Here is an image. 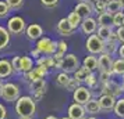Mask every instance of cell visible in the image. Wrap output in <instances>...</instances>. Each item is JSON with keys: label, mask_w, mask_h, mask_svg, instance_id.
I'll return each instance as SVG.
<instances>
[{"label": "cell", "mask_w": 124, "mask_h": 119, "mask_svg": "<svg viewBox=\"0 0 124 119\" xmlns=\"http://www.w3.org/2000/svg\"><path fill=\"white\" fill-rule=\"evenodd\" d=\"M85 47L86 50L89 51L91 54H103L105 53V42L98 36V35H91L89 38L86 39V43H85Z\"/></svg>", "instance_id": "2"}, {"label": "cell", "mask_w": 124, "mask_h": 119, "mask_svg": "<svg viewBox=\"0 0 124 119\" xmlns=\"http://www.w3.org/2000/svg\"><path fill=\"white\" fill-rule=\"evenodd\" d=\"M42 6L46 7V8H53L59 4V0H40Z\"/></svg>", "instance_id": "39"}, {"label": "cell", "mask_w": 124, "mask_h": 119, "mask_svg": "<svg viewBox=\"0 0 124 119\" xmlns=\"http://www.w3.org/2000/svg\"><path fill=\"white\" fill-rule=\"evenodd\" d=\"M25 35H27V38L29 40H39L43 36V29L38 24H31L29 26H27Z\"/></svg>", "instance_id": "16"}, {"label": "cell", "mask_w": 124, "mask_h": 119, "mask_svg": "<svg viewBox=\"0 0 124 119\" xmlns=\"http://www.w3.org/2000/svg\"><path fill=\"white\" fill-rule=\"evenodd\" d=\"M93 11L98 14V15H101V14H103V13H106V3H103V1H96L95 4H93Z\"/></svg>", "instance_id": "34"}, {"label": "cell", "mask_w": 124, "mask_h": 119, "mask_svg": "<svg viewBox=\"0 0 124 119\" xmlns=\"http://www.w3.org/2000/svg\"><path fill=\"white\" fill-rule=\"evenodd\" d=\"M74 11L77 13L82 19H85V18H89L91 15H92L93 8H92V6H89L88 3H78L77 6L74 7Z\"/></svg>", "instance_id": "17"}, {"label": "cell", "mask_w": 124, "mask_h": 119, "mask_svg": "<svg viewBox=\"0 0 124 119\" xmlns=\"http://www.w3.org/2000/svg\"><path fill=\"white\" fill-rule=\"evenodd\" d=\"M34 69V60L28 56L20 57V72L23 74H28L29 71Z\"/></svg>", "instance_id": "19"}, {"label": "cell", "mask_w": 124, "mask_h": 119, "mask_svg": "<svg viewBox=\"0 0 124 119\" xmlns=\"http://www.w3.org/2000/svg\"><path fill=\"white\" fill-rule=\"evenodd\" d=\"M99 1H103V3H106V4H107V3H109L110 0H99Z\"/></svg>", "instance_id": "49"}, {"label": "cell", "mask_w": 124, "mask_h": 119, "mask_svg": "<svg viewBox=\"0 0 124 119\" xmlns=\"http://www.w3.org/2000/svg\"><path fill=\"white\" fill-rule=\"evenodd\" d=\"M96 21H98V25L99 26H109V28H113L114 26L113 25V15L110 13H103L101 15H98Z\"/></svg>", "instance_id": "22"}, {"label": "cell", "mask_w": 124, "mask_h": 119, "mask_svg": "<svg viewBox=\"0 0 124 119\" xmlns=\"http://www.w3.org/2000/svg\"><path fill=\"white\" fill-rule=\"evenodd\" d=\"M10 43V32L7 28L0 26V50H4Z\"/></svg>", "instance_id": "23"}, {"label": "cell", "mask_w": 124, "mask_h": 119, "mask_svg": "<svg viewBox=\"0 0 124 119\" xmlns=\"http://www.w3.org/2000/svg\"><path fill=\"white\" fill-rule=\"evenodd\" d=\"M114 113L118 119H124V98H118L114 105Z\"/></svg>", "instance_id": "29"}, {"label": "cell", "mask_w": 124, "mask_h": 119, "mask_svg": "<svg viewBox=\"0 0 124 119\" xmlns=\"http://www.w3.org/2000/svg\"><path fill=\"white\" fill-rule=\"evenodd\" d=\"M85 107L81 105V104H77L74 102L68 107V118L70 119H84L85 118Z\"/></svg>", "instance_id": "15"}, {"label": "cell", "mask_w": 124, "mask_h": 119, "mask_svg": "<svg viewBox=\"0 0 124 119\" xmlns=\"http://www.w3.org/2000/svg\"><path fill=\"white\" fill-rule=\"evenodd\" d=\"M79 3H88V1H89V0H78Z\"/></svg>", "instance_id": "48"}, {"label": "cell", "mask_w": 124, "mask_h": 119, "mask_svg": "<svg viewBox=\"0 0 124 119\" xmlns=\"http://www.w3.org/2000/svg\"><path fill=\"white\" fill-rule=\"evenodd\" d=\"M98 21H96L95 18H85V19H82V22H81V29H82V32H84L85 35H93L98 31Z\"/></svg>", "instance_id": "14"}, {"label": "cell", "mask_w": 124, "mask_h": 119, "mask_svg": "<svg viewBox=\"0 0 124 119\" xmlns=\"http://www.w3.org/2000/svg\"><path fill=\"white\" fill-rule=\"evenodd\" d=\"M70 80H71V78L68 76V74H66V72H60V74L56 76V85L59 86V87H64V89H67Z\"/></svg>", "instance_id": "27"}, {"label": "cell", "mask_w": 124, "mask_h": 119, "mask_svg": "<svg viewBox=\"0 0 124 119\" xmlns=\"http://www.w3.org/2000/svg\"><path fill=\"white\" fill-rule=\"evenodd\" d=\"M3 86H4V83H3V80L0 79V97H1V91H3Z\"/></svg>", "instance_id": "45"}, {"label": "cell", "mask_w": 124, "mask_h": 119, "mask_svg": "<svg viewBox=\"0 0 124 119\" xmlns=\"http://www.w3.org/2000/svg\"><path fill=\"white\" fill-rule=\"evenodd\" d=\"M36 64L39 65V67H45V68H54L56 67V63H54V58L53 56H45V57H40L38 58V61Z\"/></svg>", "instance_id": "24"}, {"label": "cell", "mask_w": 124, "mask_h": 119, "mask_svg": "<svg viewBox=\"0 0 124 119\" xmlns=\"http://www.w3.org/2000/svg\"><path fill=\"white\" fill-rule=\"evenodd\" d=\"M20 119H32V118H20Z\"/></svg>", "instance_id": "52"}, {"label": "cell", "mask_w": 124, "mask_h": 119, "mask_svg": "<svg viewBox=\"0 0 124 119\" xmlns=\"http://www.w3.org/2000/svg\"><path fill=\"white\" fill-rule=\"evenodd\" d=\"M118 1H120V4H121V7L124 8V0H118Z\"/></svg>", "instance_id": "47"}, {"label": "cell", "mask_w": 124, "mask_h": 119, "mask_svg": "<svg viewBox=\"0 0 124 119\" xmlns=\"http://www.w3.org/2000/svg\"><path fill=\"white\" fill-rule=\"evenodd\" d=\"M7 4H8V7H10V10H18V8H21L24 4V0H4Z\"/></svg>", "instance_id": "36"}, {"label": "cell", "mask_w": 124, "mask_h": 119, "mask_svg": "<svg viewBox=\"0 0 124 119\" xmlns=\"http://www.w3.org/2000/svg\"><path fill=\"white\" fill-rule=\"evenodd\" d=\"M116 33H117V36H118V42L124 43V26H120V28H117Z\"/></svg>", "instance_id": "41"}, {"label": "cell", "mask_w": 124, "mask_h": 119, "mask_svg": "<svg viewBox=\"0 0 124 119\" xmlns=\"http://www.w3.org/2000/svg\"><path fill=\"white\" fill-rule=\"evenodd\" d=\"M1 98L7 102H14L20 98V87L16 83H4L3 91H1Z\"/></svg>", "instance_id": "5"}, {"label": "cell", "mask_w": 124, "mask_h": 119, "mask_svg": "<svg viewBox=\"0 0 124 119\" xmlns=\"http://www.w3.org/2000/svg\"><path fill=\"white\" fill-rule=\"evenodd\" d=\"M16 112L20 118H34L36 112V102L32 97L23 96L16 101Z\"/></svg>", "instance_id": "1"}, {"label": "cell", "mask_w": 124, "mask_h": 119, "mask_svg": "<svg viewBox=\"0 0 124 119\" xmlns=\"http://www.w3.org/2000/svg\"><path fill=\"white\" fill-rule=\"evenodd\" d=\"M116 97L109 96V94H102L101 98H99V105H101L102 112H109V111H113L114 109V105H116Z\"/></svg>", "instance_id": "13"}, {"label": "cell", "mask_w": 124, "mask_h": 119, "mask_svg": "<svg viewBox=\"0 0 124 119\" xmlns=\"http://www.w3.org/2000/svg\"><path fill=\"white\" fill-rule=\"evenodd\" d=\"M124 91L123 86L116 83L114 80H109L107 83H103L102 85V93L103 94H109V96H113V97H118L121 96V93Z\"/></svg>", "instance_id": "8"}, {"label": "cell", "mask_w": 124, "mask_h": 119, "mask_svg": "<svg viewBox=\"0 0 124 119\" xmlns=\"http://www.w3.org/2000/svg\"><path fill=\"white\" fill-rule=\"evenodd\" d=\"M40 54H42V53H40V51L38 50V49H36V47H35V49H34L32 51H31V56L35 57V58H40V57H42Z\"/></svg>", "instance_id": "43"}, {"label": "cell", "mask_w": 124, "mask_h": 119, "mask_svg": "<svg viewBox=\"0 0 124 119\" xmlns=\"http://www.w3.org/2000/svg\"><path fill=\"white\" fill-rule=\"evenodd\" d=\"M124 24V13H116L114 15H113V25L116 26V28H120V26H123Z\"/></svg>", "instance_id": "33"}, {"label": "cell", "mask_w": 124, "mask_h": 119, "mask_svg": "<svg viewBox=\"0 0 124 119\" xmlns=\"http://www.w3.org/2000/svg\"><path fill=\"white\" fill-rule=\"evenodd\" d=\"M91 74H92V71H89V69L85 68V67H81V68H78L74 72V78L78 80V82H85Z\"/></svg>", "instance_id": "25"}, {"label": "cell", "mask_w": 124, "mask_h": 119, "mask_svg": "<svg viewBox=\"0 0 124 119\" xmlns=\"http://www.w3.org/2000/svg\"><path fill=\"white\" fill-rule=\"evenodd\" d=\"M82 67H85V68H88L89 71H95V69H98V67H99V61H98V57H95L93 54H89V56H86L84 58V61H82Z\"/></svg>", "instance_id": "20"}, {"label": "cell", "mask_w": 124, "mask_h": 119, "mask_svg": "<svg viewBox=\"0 0 124 119\" xmlns=\"http://www.w3.org/2000/svg\"><path fill=\"white\" fill-rule=\"evenodd\" d=\"M84 107H85V111L88 113H91V115H96V113L102 112L101 105H99V100H95V98H91Z\"/></svg>", "instance_id": "21"}, {"label": "cell", "mask_w": 124, "mask_h": 119, "mask_svg": "<svg viewBox=\"0 0 124 119\" xmlns=\"http://www.w3.org/2000/svg\"><path fill=\"white\" fill-rule=\"evenodd\" d=\"M45 119H57L56 116H53V115H49V116H46Z\"/></svg>", "instance_id": "46"}, {"label": "cell", "mask_w": 124, "mask_h": 119, "mask_svg": "<svg viewBox=\"0 0 124 119\" xmlns=\"http://www.w3.org/2000/svg\"><path fill=\"white\" fill-rule=\"evenodd\" d=\"M56 31H57V33L60 35V36H71V35L75 32V28L68 22L67 18H62V19L57 22Z\"/></svg>", "instance_id": "12"}, {"label": "cell", "mask_w": 124, "mask_h": 119, "mask_svg": "<svg viewBox=\"0 0 124 119\" xmlns=\"http://www.w3.org/2000/svg\"><path fill=\"white\" fill-rule=\"evenodd\" d=\"M98 61H99V71L101 72H103V74H109V75H113V61L112 57L109 56V54H106V53H103V54H101L99 56V58H98Z\"/></svg>", "instance_id": "9"}, {"label": "cell", "mask_w": 124, "mask_h": 119, "mask_svg": "<svg viewBox=\"0 0 124 119\" xmlns=\"http://www.w3.org/2000/svg\"><path fill=\"white\" fill-rule=\"evenodd\" d=\"M10 13V7L6 1H0V18L7 17V14Z\"/></svg>", "instance_id": "37"}, {"label": "cell", "mask_w": 124, "mask_h": 119, "mask_svg": "<svg viewBox=\"0 0 124 119\" xmlns=\"http://www.w3.org/2000/svg\"><path fill=\"white\" fill-rule=\"evenodd\" d=\"M121 8H123V7H121V4H120L118 0H110L106 4V13H110L112 15H114L116 13H120Z\"/></svg>", "instance_id": "28"}, {"label": "cell", "mask_w": 124, "mask_h": 119, "mask_svg": "<svg viewBox=\"0 0 124 119\" xmlns=\"http://www.w3.org/2000/svg\"><path fill=\"white\" fill-rule=\"evenodd\" d=\"M7 31L10 32V35H21L27 31V26H25V21H24L23 17L20 15H16V17H11L7 22Z\"/></svg>", "instance_id": "6"}, {"label": "cell", "mask_w": 124, "mask_h": 119, "mask_svg": "<svg viewBox=\"0 0 124 119\" xmlns=\"http://www.w3.org/2000/svg\"><path fill=\"white\" fill-rule=\"evenodd\" d=\"M14 74L11 63L8 60H0V79H6Z\"/></svg>", "instance_id": "18"}, {"label": "cell", "mask_w": 124, "mask_h": 119, "mask_svg": "<svg viewBox=\"0 0 124 119\" xmlns=\"http://www.w3.org/2000/svg\"><path fill=\"white\" fill-rule=\"evenodd\" d=\"M79 83H81V82H78L75 78H73V79L70 80L68 86H67V90H68V91H73V93H74V91H75V90L79 87Z\"/></svg>", "instance_id": "38"}, {"label": "cell", "mask_w": 124, "mask_h": 119, "mask_svg": "<svg viewBox=\"0 0 124 119\" xmlns=\"http://www.w3.org/2000/svg\"><path fill=\"white\" fill-rule=\"evenodd\" d=\"M79 68V61L77 56L73 53H67L66 56L63 57L62 64H60V69L66 74H74L77 69Z\"/></svg>", "instance_id": "3"}, {"label": "cell", "mask_w": 124, "mask_h": 119, "mask_svg": "<svg viewBox=\"0 0 124 119\" xmlns=\"http://www.w3.org/2000/svg\"><path fill=\"white\" fill-rule=\"evenodd\" d=\"M113 74L124 76V60L123 58H118L113 63Z\"/></svg>", "instance_id": "30"}, {"label": "cell", "mask_w": 124, "mask_h": 119, "mask_svg": "<svg viewBox=\"0 0 124 119\" xmlns=\"http://www.w3.org/2000/svg\"><path fill=\"white\" fill-rule=\"evenodd\" d=\"M112 33H113V28H109V26H99L98 31H96V35H98V36H99L105 43L109 42L110 35H112Z\"/></svg>", "instance_id": "26"}, {"label": "cell", "mask_w": 124, "mask_h": 119, "mask_svg": "<svg viewBox=\"0 0 124 119\" xmlns=\"http://www.w3.org/2000/svg\"><path fill=\"white\" fill-rule=\"evenodd\" d=\"M98 80H99V79L96 78V75L92 72V74L88 76V79L85 80V83H86V86H88L89 89H93V87H96V86H98Z\"/></svg>", "instance_id": "35"}, {"label": "cell", "mask_w": 124, "mask_h": 119, "mask_svg": "<svg viewBox=\"0 0 124 119\" xmlns=\"http://www.w3.org/2000/svg\"><path fill=\"white\" fill-rule=\"evenodd\" d=\"M73 98L77 104L85 105L86 102L92 98V93H91L89 87H85V86H79L77 90L73 93Z\"/></svg>", "instance_id": "7"}, {"label": "cell", "mask_w": 124, "mask_h": 119, "mask_svg": "<svg viewBox=\"0 0 124 119\" xmlns=\"http://www.w3.org/2000/svg\"><path fill=\"white\" fill-rule=\"evenodd\" d=\"M25 75V79L28 80L29 83H32V82H36V80H40L43 79L46 75H47V68H45V67H36V68H34L32 71H29L28 74H24Z\"/></svg>", "instance_id": "11"}, {"label": "cell", "mask_w": 124, "mask_h": 119, "mask_svg": "<svg viewBox=\"0 0 124 119\" xmlns=\"http://www.w3.org/2000/svg\"><path fill=\"white\" fill-rule=\"evenodd\" d=\"M123 26H124V24H123Z\"/></svg>", "instance_id": "54"}, {"label": "cell", "mask_w": 124, "mask_h": 119, "mask_svg": "<svg viewBox=\"0 0 124 119\" xmlns=\"http://www.w3.org/2000/svg\"><path fill=\"white\" fill-rule=\"evenodd\" d=\"M62 119H70V118H68V116H67V118H66V116H64V118H62Z\"/></svg>", "instance_id": "53"}, {"label": "cell", "mask_w": 124, "mask_h": 119, "mask_svg": "<svg viewBox=\"0 0 124 119\" xmlns=\"http://www.w3.org/2000/svg\"><path fill=\"white\" fill-rule=\"evenodd\" d=\"M86 119H96L95 116H91V118H86Z\"/></svg>", "instance_id": "50"}, {"label": "cell", "mask_w": 124, "mask_h": 119, "mask_svg": "<svg viewBox=\"0 0 124 119\" xmlns=\"http://www.w3.org/2000/svg\"><path fill=\"white\" fill-rule=\"evenodd\" d=\"M11 65L14 68V72H20V57L18 56H16L11 60Z\"/></svg>", "instance_id": "40"}, {"label": "cell", "mask_w": 124, "mask_h": 119, "mask_svg": "<svg viewBox=\"0 0 124 119\" xmlns=\"http://www.w3.org/2000/svg\"><path fill=\"white\" fill-rule=\"evenodd\" d=\"M67 19H68V22L71 24L75 29L78 28V26H81V22H82V18L79 17L75 11L70 13V14H68V17H67Z\"/></svg>", "instance_id": "31"}, {"label": "cell", "mask_w": 124, "mask_h": 119, "mask_svg": "<svg viewBox=\"0 0 124 119\" xmlns=\"http://www.w3.org/2000/svg\"><path fill=\"white\" fill-rule=\"evenodd\" d=\"M46 82L45 79H40V80H36V82H32L31 85H29V89H31V91H32V94H34V98L35 101H38V100H40L42 97H43V94L46 93Z\"/></svg>", "instance_id": "10"}, {"label": "cell", "mask_w": 124, "mask_h": 119, "mask_svg": "<svg viewBox=\"0 0 124 119\" xmlns=\"http://www.w3.org/2000/svg\"><path fill=\"white\" fill-rule=\"evenodd\" d=\"M118 56L124 60V43H121V46L118 47Z\"/></svg>", "instance_id": "44"}, {"label": "cell", "mask_w": 124, "mask_h": 119, "mask_svg": "<svg viewBox=\"0 0 124 119\" xmlns=\"http://www.w3.org/2000/svg\"><path fill=\"white\" fill-rule=\"evenodd\" d=\"M121 86H123V89H124V76H123V85H121Z\"/></svg>", "instance_id": "51"}, {"label": "cell", "mask_w": 124, "mask_h": 119, "mask_svg": "<svg viewBox=\"0 0 124 119\" xmlns=\"http://www.w3.org/2000/svg\"><path fill=\"white\" fill-rule=\"evenodd\" d=\"M7 118V109L6 107L0 102V119H6Z\"/></svg>", "instance_id": "42"}, {"label": "cell", "mask_w": 124, "mask_h": 119, "mask_svg": "<svg viewBox=\"0 0 124 119\" xmlns=\"http://www.w3.org/2000/svg\"><path fill=\"white\" fill-rule=\"evenodd\" d=\"M36 49L45 54V56H53L57 51V42L52 40L50 38H40L38 42H36Z\"/></svg>", "instance_id": "4"}, {"label": "cell", "mask_w": 124, "mask_h": 119, "mask_svg": "<svg viewBox=\"0 0 124 119\" xmlns=\"http://www.w3.org/2000/svg\"><path fill=\"white\" fill-rule=\"evenodd\" d=\"M118 47H120V46H117V43L106 42V43H105V53L109 54V56H112V54H114L116 51H118Z\"/></svg>", "instance_id": "32"}]
</instances>
